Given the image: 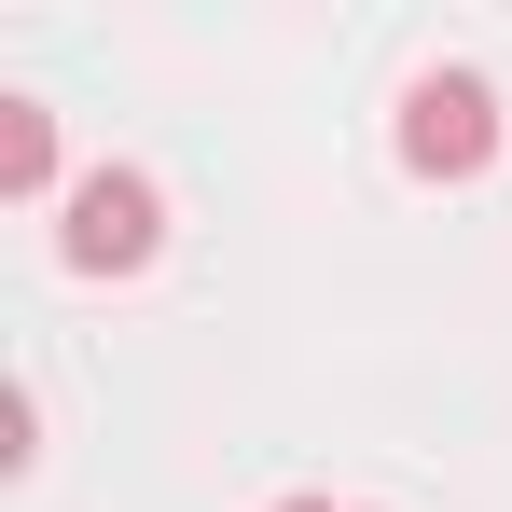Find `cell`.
Returning a JSON list of instances; mask_svg holds the SVG:
<instances>
[{"label": "cell", "mask_w": 512, "mask_h": 512, "mask_svg": "<svg viewBox=\"0 0 512 512\" xmlns=\"http://www.w3.org/2000/svg\"><path fill=\"white\" fill-rule=\"evenodd\" d=\"M277 512H333V499H277Z\"/></svg>", "instance_id": "277c9868"}, {"label": "cell", "mask_w": 512, "mask_h": 512, "mask_svg": "<svg viewBox=\"0 0 512 512\" xmlns=\"http://www.w3.org/2000/svg\"><path fill=\"white\" fill-rule=\"evenodd\" d=\"M42 180H56V111L0 97V194H42Z\"/></svg>", "instance_id": "3957f363"}, {"label": "cell", "mask_w": 512, "mask_h": 512, "mask_svg": "<svg viewBox=\"0 0 512 512\" xmlns=\"http://www.w3.org/2000/svg\"><path fill=\"white\" fill-rule=\"evenodd\" d=\"M153 236H167V194H153L139 167H97V180H70L56 263H70V277H139V263H153Z\"/></svg>", "instance_id": "6da1fadb"}, {"label": "cell", "mask_w": 512, "mask_h": 512, "mask_svg": "<svg viewBox=\"0 0 512 512\" xmlns=\"http://www.w3.org/2000/svg\"><path fill=\"white\" fill-rule=\"evenodd\" d=\"M402 167L416 180H485L499 167V97H485V70H429V84L402 97Z\"/></svg>", "instance_id": "7a4b0ae2"}]
</instances>
